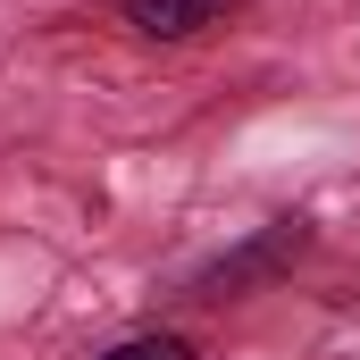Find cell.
<instances>
[{
  "mask_svg": "<svg viewBox=\"0 0 360 360\" xmlns=\"http://www.w3.org/2000/svg\"><path fill=\"white\" fill-rule=\"evenodd\" d=\"M310 218H269V226H252L243 243H226V252H210V260H193L176 276V302H243V293H260L276 276H293L310 260Z\"/></svg>",
  "mask_w": 360,
  "mask_h": 360,
  "instance_id": "cell-1",
  "label": "cell"
},
{
  "mask_svg": "<svg viewBox=\"0 0 360 360\" xmlns=\"http://www.w3.org/2000/svg\"><path fill=\"white\" fill-rule=\"evenodd\" d=\"M235 8H252V0H117V17H126L143 42H193V34L226 25Z\"/></svg>",
  "mask_w": 360,
  "mask_h": 360,
  "instance_id": "cell-2",
  "label": "cell"
},
{
  "mask_svg": "<svg viewBox=\"0 0 360 360\" xmlns=\"http://www.w3.org/2000/svg\"><path fill=\"white\" fill-rule=\"evenodd\" d=\"M92 360H210L184 327H143V335H117L109 352H92Z\"/></svg>",
  "mask_w": 360,
  "mask_h": 360,
  "instance_id": "cell-3",
  "label": "cell"
}]
</instances>
